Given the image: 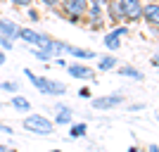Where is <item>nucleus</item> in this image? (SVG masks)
Wrapping results in <instances>:
<instances>
[{
  "mask_svg": "<svg viewBox=\"0 0 159 152\" xmlns=\"http://www.w3.org/2000/svg\"><path fill=\"white\" fill-rule=\"evenodd\" d=\"M66 74L74 76V79H79V81H93L95 79V71L88 64H83V62H71V64H66Z\"/></svg>",
  "mask_w": 159,
  "mask_h": 152,
  "instance_id": "obj_5",
  "label": "nucleus"
},
{
  "mask_svg": "<svg viewBox=\"0 0 159 152\" xmlns=\"http://www.w3.org/2000/svg\"><path fill=\"white\" fill-rule=\"evenodd\" d=\"M147 2H150V0H147Z\"/></svg>",
  "mask_w": 159,
  "mask_h": 152,
  "instance_id": "obj_35",
  "label": "nucleus"
},
{
  "mask_svg": "<svg viewBox=\"0 0 159 152\" xmlns=\"http://www.w3.org/2000/svg\"><path fill=\"white\" fill-rule=\"evenodd\" d=\"M105 14H107V19H109V24H112V26H119L121 14H119V7H116V0H107Z\"/></svg>",
  "mask_w": 159,
  "mask_h": 152,
  "instance_id": "obj_12",
  "label": "nucleus"
},
{
  "mask_svg": "<svg viewBox=\"0 0 159 152\" xmlns=\"http://www.w3.org/2000/svg\"><path fill=\"white\" fill-rule=\"evenodd\" d=\"M55 114H74V109L69 105H64V102L57 100V102H55Z\"/></svg>",
  "mask_w": 159,
  "mask_h": 152,
  "instance_id": "obj_19",
  "label": "nucleus"
},
{
  "mask_svg": "<svg viewBox=\"0 0 159 152\" xmlns=\"http://www.w3.org/2000/svg\"><path fill=\"white\" fill-rule=\"evenodd\" d=\"M119 76L131 79V81H143V79H145V74L140 71L138 67H131V64H121L119 67Z\"/></svg>",
  "mask_w": 159,
  "mask_h": 152,
  "instance_id": "obj_11",
  "label": "nucleus"
},
{
  "mask_svg": "<svg viewBox=\"0 0 159 152\" xmlns=\"http://www.w3.org/2000/svg\"><path fill=\"white\" fill-rule=\"evenodd\" d=\"M0 152H17V147H10V145H0Z\"/></svg>",
  "mask_w": 159,
  "mask_h": 152,
  "instance_id": "obj_28",
  "label": "nucleus"
},
{
  "mask_svg": "<svg viewBox=\"0 0 159 152\" xmlns=\"http://www.w3.org/2000/svg\"><path fill=\"white\" fill-rule=\"evenodd\" d=\"M102 43H105V48L109 50V53H116V50L121 48V38H119V36H114L112 31H107V33H105Z\"/></svg>",
  "mask_w": 159,
  "mask_h": 152,
  "instance_id": "obj_14",
  "label": "nucleus"
},
{
  "mask_svg": "<svg viewBox=\"0 0 159 152\" xmlns=\"http://www.w3.org/2000/svg\"><path fill=\"white\" fill-rule=\"evenodd\" d=\"M124 95L121 93H109V95H100V98H90L93 109H114V107L124 105Z\"/></svg>",
  "mask_w": 159,
  "mask_h": 152,
  "instance_id": "obj_4",
  "label": "nucleus"
},
{
  "mask_svg": "<svg viewBox=\"0 0 159 152\" xmlns=\"http://www.w3.org/2000/svg\"><path fill=\"white\" fill-rule=\"evenodd\" d=\"M40 2H43L45 7H52V10H55V7H60V0H40Z\"/></svg>",
  "mask_w": 159,
  "mask_h": 152,
  "instance_id": "obj_25",
  "label": "nucleus"
},
{
  "mask_svg": "<svg viewBox=\"0 0 159 152\" xmlns=\"http://www.w3.org/2000/svg\"><path fill=\"white\" fill-rule=\"evenodd\" d=\"M50 152H62V150H50Z\"/></svg>",
  "mask_w": 159,
  "mask_h": 152,
  "instance_id": "obj_33",
  "label": "nucleus"
},
{
  "mask_svg": "<svg viewBox=\"0 0 159 152\" xmlns=\"http://www.w3.org/2000/svg\"><path fill=\"white\" fill-rule=\"evenodd\" d=\"M29 17H31V21H40V14L33 10V7H29Z\"/></svg>",
  "mask_w": 159,
  "mask_h": 152,
  "instance_id": "obj_27",
  "label": "nucleus"
},
{
  "mask_svg": "<svg viewBox=\"0 0 159 152\" xmlns=\"http://www.w3.org/2000/svg\"><path fill=\"white\" fill-rule=\"evenodd\" d=\"M17 31H19V24H17L14 19H0V36L14 40L17 38Z\"/></svg>",
  "mask_w": 159,
  "mask_h": 152,
  "instance_id": "obj_9",
  "label": "nucleus"
},
{
  "mask_svg": "<svg viewBox=\"0 0 159 152\" xmlns=\"http://www.w3.org/2000/svg\"><path fill=\"white\" fill-rule=\"evenodd\" d=\"M88 133V124L79 121V124H69V140H76V138H83Z\"/></svg>",
  "mask_w": 159,
  "mask_h": 152,
  "instance_id": "obj_15",
  "label": "nucleus"
},
{
  "mask_svg": "<svg viewBox=\"0 0 159 152\" xmlns=\"http://www.w3.org/2000/svg\"><path fill=\"white\" fill-rule=\"evenodd\" d=\"M145 102H135V105H131V112H143V109H145Z\"/></svg>",
  "mask_w": 159,
  "mask_h": 152,
  "instance_id": "obj_26",
  "label": "nucleus"
},
{
  "mask_svg": "<svg viewBox=\"0 0 159 152\" xmlns=\"http://www.w3.org/2000/svg\"><path fill=\"white\" fill-rule=\"evenodd\" d=\"M116 67H119V60H116L112 53L98 55V69L100 71H112V69H116Z\"/></svg>",
  "mask_w": 159,
  "mask_h": 152,
  "instance_id": "obj_10",
  "label": "nucleus"
},
{
  "mask_svg": "<svg viewBox=\"0 0 159 152\" xmlns=\"http://www.w3.org/2000/svg\"><path fill=\"white\" fill-rule=\"evenodd\" d=\"M10 105H12L17 112H21V114H29V112H31V102H29L24 95H19V93H17V95H12Z\"/></svg>",
  "mask_w": 159,
  "mask_h": 152,
  "instance_id": "obj_13",
  "label": "nucleus"
},
{
  "mask_svg": "<svg viewBox=\"0 0 159 152\" xmlns=\"http://www.w3.org/2000/svg\"><path fill=\"white\" fill-rule=\"evenodd\" d=\"M55 126H69L74 124V114H55Z\"/></svg>",
  "mask_w": 159,
  "mask_h": 152,
  "instance_id": "obj_17",
  "label": "nucleus"
},
{
  "mask_svg": "<svg viewBox=\"0 0 159 152\" xmlns=\"http://www.w3.org/2000/svg\"><path fill=\"white\" fill-rule=\"evenodd\" d=\"M21 124H24V128L29 133H36V136H52L55 133L52 119H48L43 114H29V117H24Z\"/></svg>",
  "mask_w": 159,
  "mask_h": 152,
  "instance_id": "obj_2",
  "label": "nucleus"
},
{
  "mask_svg": "<svg viewBox=\"0 0 159 152\" xmlns=\"http://www.w3.org/2000/svg\"><path fill=\"white\" fill-rule=\"evenodd\" d=\"M88 2H93V5H102V7L107 5V0H88Z\"/></svg>",
  "mask_w": 159,
  "mask_h": 152,
  "instance_id": "obj_30",
  "label": "nucleus"
},
{
  "mask_svg": "<svg viewBox=\"0 0 159 152\" xmlns=\"http://www.w3.org/2000/svg\"><path fill=\"white\" fill-rule=\"evenodd\" d=\"M79 98H81V100H90V98H93L90 88H81V90H79Z\"/></svg>",
  "mask_w": 159,
  "mask_h": 152,
  "instance_id": "obj_24",
  "label": "nucleus"
},
{
  "mask_svg": "<svg viewBox=\"0 0 159 152\" xmlns=\"http://www.w3.org/2000/svg\"><path fill=\"white\" fill-rule=\"evenodd\" d=\"M128 152H138V147H135V145H131V147H128Z\"/></svg>",
  "mask_w": 159,
  "mask_h": 152,
  "instance_id": "obj_32",
  "label": "nucleus"
},
{
  "mask_svg": "<svg viewBox=\"0 0 159 152\" xmlns=\"http://www.w3.org/2000/svg\"><path fill=\"white\" fill-rule=\"evenodd\" d=\"M109 31H112L114 36H119V38H124V36H128V33H131V29H128V26H124V24H119V26H112Z\"/></svg>",
  "mask_w": 159,
  "mask_h": 152,
  "instance_id": "obj_20",
  "label": "nucleus"
},
{
  "mask_svg": "<svg viewBox=\"0 0 159 152\" xmlns=\"http://www.w3.org/2000/svg\"><path fill=\"white\" fill-rule=\"evenodd\" d=\"M5 60H7V53H2V50H0V67L5 64Z\"/></svg>",
  "mask_w": 159,
  "mask_h": 152,
  "instance_id": "obj_31",
  "label": "nucleus"
},
{
  "mask_svg": "<svg viewBox=\"0 0 159 152\" xmlns=\"http://www.w3.org/2000/svg\"><path fill=\"white\" fill-rule=\"evenodd\" d=\"M0 109H2V102H0Z\"/></svg>",
  "mask_w": 159,
  "mask_h": 152,
  "instance_id": "obj_34",
  "label": "nucleus"
},
{
  "mask_svg": "<svg viewBox=\"0 0 159 152\" xmlns=\"http://www.w3.org/2000/svg\"><path fill=\"white\" fill-rule=\"evenodd\" d=\"M143 0H116V7H119L121 21H128V24H135L143 17Z\"/></svg>",
  "mask_w": 159,
  "mask_h": 152,
  "instance_id": "obj_3",
  "label": "nucleus"
},
{
  "mask_svg": "<svg viewBox=\"0 0 159 152\" xmlns=\"http://www.w3.org/2000/svg\"><path fill=\"white\" fill-rule=\"evenodd\" d=\"M140 21H145L147 26H157V21H159V2L157 0H150V2L143 5V17H140Z\"/></svg>",
  "mask_w": 159,
  "mask_h": 152,
  "instance_id": "obj_6",
  "label": "nucleus"
},
{
  "mask_svg": "<svg viewBox=\"0 0 159 152\" xmlns=\"http://www.w3.org/2000/svg\"><path fill=\"white\" fill-rule=\"evenodd\" d=\"M86 17L90 19V26H93V24H102V21H105V7H102V5H93V2H88Z\"/></svg>",
  "mask_w": 159,
  "mask_h": 152,
  "instance_id": "obj_8",
  "label": "nucleus"
},
{
  "mask_svg": "<svg viewBox=\"0 0 159 152\" xmlns=\"http://www.w3.org/2000/svg\"><path fill=\"white\" fill-rule=\"evenodd\" d=\"M145 152H159V145H157V143H152V145H147Z\"/></svg>",
  "mask_w": 159,
  "mask_h": 152,
  "instance_id": "obj_29",
  "label": "nucleus"
},
{
  "mask_svg": "<svg viewBox=\"0 0 159 152\" xmlns=\"http://www.w3.org/2000/svg\"><path fill=\"white\" fill-rule=\"evenodd\" d=\"M31 55L36 57V60L45 62V64H48V62H52V60H55V57H52L50 53H45V50H40V48H31Z\"/></svg>",
  "mask_w": 159,
  "mask_h": 152,
  "instance_id": "obj_16",
  "label": "nucleus"
},
{
  "mask_svg": "<svg viewBox=\"0 0 159 152\" xmlns=\"http://www.w3.org/2000/svg\"><path fill=\"white\" fill-rule=\"evenodd\" d=\"M12 48H14V40L5 38V36H0V50H2V53H10Z\"/></svg>",
  "mask_w": 159,
  "mask_h": 152,
  "instance_id": "obj_21",
  "label": "nucleus"
},
{
  "mask_svg": "<svg viewBox=\"0 0 159 152\" xmlns=\"http://www.w3.org/2000/svg\"><path fill=\"white\" fill-rule=\"evenodd\" d=\"M24 76H26L29 83H31L38 93H43V95H64L66 93L64 81L50 79V76H40V74H36L33 69H29V67H24Z\"/></svg>",
  "mask_w": 159,
  "mask_h": 152,
  "instance_id": "obj_1",
  "label": "nucleus"
},
{
  "mask_svg": "<svg viewBox=\"0 0 159 152\" xmlns=\"http://www.w3.org/2000/svg\"><path fill=\"white\" fill-rule=\"evenodd\" d=\"M10 2H12L14 7H31L33 0H10Z\"/></svg>",
  "mask_w": 159,
  "mask_h": 152,
  "instance_id": "obj_23",
  "label": "nucleus"
},
{
  "mask_svg": "<svg viewBox=\"0 0 159 152\" xmlns=\"http://www.w3.org/2000/svg\"><path fill=\"white\" fill-rule=\"evenodd\" d=\"M66 55H69V57H76L79 62L98 60V53H93V50H88V48H76V45H69V48H66Z\"/></svg>",
  "mask_w": 159,
  "mask_h": 152,
  "instance_id": "obj_7",
  "label": "nucleus"
},
{
  "mask_svg": "<svg viewBox=\"0 0 159 152\" xmlns=\"http://www.w3.org/2000/svg\"><path fill=\"white\" fill-rule=\"evenodd\" d=\"M0 90L17 95V93H19V83H17V81H2V83H0Z\"/></svg>",
  "mask_w": 159,
  "mask_h": 152,
  "instance_id": "obj_18",
  "label": "nucleus"
},
{
  "mask_svg": "<svg viewBox=\"0 0 159 152\" xmlns=\"http://www.w3.org/2000/svg\"><path fill=\"white\" fill-rule=\"evenodd\" d=\"M0 133H5V136H14V128L10 124H2V121H0Z\"/></svg>",
  "mask_w": 159,
  "mask_h": 152,
  "instance_id": "obj_22",
  "label": "nucleus"
}]
</instances>
